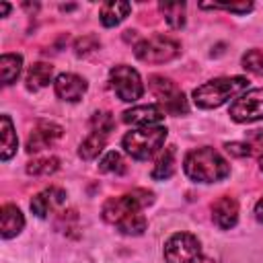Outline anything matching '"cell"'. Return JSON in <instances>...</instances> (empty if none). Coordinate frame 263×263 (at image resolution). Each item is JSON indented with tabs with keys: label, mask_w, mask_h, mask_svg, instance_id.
I'll return each instance as SVG.
<instances>
[{
	"label": "cell",
	"mask_w": 263,
	"mask_h": 263,
	"mask_svg": "<svg viewBox=\"0 0 263 263\" xmlns=\"http://www.w3.org/2000/svg\"><path fill=\"white\" fill-rule=\"evenodd\" d=\"M224 148H226L228 154H232V156H236V158H245V156L251 154V146L245 144V142H228Z\"/></svg>",
	"instance_id": "30"
},
{
	"label": "cell",
	"mask_w": 263,
	"mask_h": 263,
	"mask_svg": "<svg viewBox=\"0 0 263 263\" xmlns=\"http://www.w3.org/2000/svg\"><path fill=\"white\" fill-rule=\"evenodd\" d=\"M158 8L164 14V21L168 23V27L173 29L185 27V4L183 2H160Z\"/></svg>",
	"instance_id": "20"
},
{
	"label": "cell",
	"mask_w": 263,
	"mask_h": 263,
	"mask_svg": "<svg viewBox=\"0 0 263 263\" xmlns=\"http://www.w3.org/2000/svg\"><path fill=\"white\" fill-rule=\"evenodd\" d=\"M255 218L263 224V197L257 201V205H255Z\"/></svg>",
	"instance_id": "31"
},
{
	"label": "cell",
	"mask_w": 263,
	"mask_h": 263,
	"mask_svg": "<svg viewBox=\"0 0 263 263\" xmlns=\"http://www.w3.org/2000/svg\"><path fill=\"white\" fill-rule=\"evenodd\" d=\"M249 86V80L245 76H224L214 78L193 90V103L199 109H216L230 99H238Z\"/></svg>",
	"instance_id": "2"
},
{
	"label": "cell",
	"mask_w": 263,
	"mask_h": 263,
	"mask_svg": "<svg viewBox=\"0 0 263 263\" xmlns=\"http://www.w3.org/2000/svg\"><path fill=\"white\" fill-rule=\"evenodd\" d=\"M230 117L236 123H251L263 119V88L245 90L230 105Z\"/></svg>",
	"instance_id": "9"
},
{
	"label": "cell",
	"mask_w": 263,
	"mask_h": 263,
	"mask_svg": "<svg viewBox=\"0 0 263 263\" xmlns=\"http://www.w3.org/2000/svg\"><path fill=\"white\" fill-rule=\"evenodd\" d=\"M259 166H261V171H263V156H261V160H259Z\"/></svg>",
	"instance_id": "33"
},
{
	"label": "cell",
	"mask_w": 263,
	"mask_h": 263,
	"mask_svg": "<svg viewBox=\"0 0 263 263\" xmlns=\"http://www.w3.org/2000/svg\"><path fill=\"white\" fill-rule=\"evenodd\" d=\"M25 226V216L21 214V210L12 203H6L0 212V234L2 238H12L16 236Z\"/></svg>",
	"instance_id": "15"
},
{
	"label": "cell",
	"mask_w": 263,
	"mask_h": 263,
	"mask_svg": "<svg viewBox=\"0 0 263 263\" xmlns=\"http://www.w3.org/2000/svg\"><path fill=\"white\" fill-rule=\"evenodd\" d=\"M162 119H164V109L158 105H138L123 113V121L129 125H138V127L160 125Z\"/></svg>",
	"instance_id": "13"
},
{
	"label": "cell",
	"mask_w": 263,
	"mask_h": 263,
	"mask_svg": "<svg viewBox=\"0 0 263 263\" xmlns=\"http://www.w3.org/2000/svg\"><path fill=\"white\" fill-rule=\"evenodd\" d=\"M23 70V58L18 53H4L0 58V74H2V84H12Z\"/></svg>",
	"instance_id": "19"
},
{
	"label": "cell",
	"mask_w": 263,
	"mask_h": 263,
	"mask_svg": "<svg viewBox=\"0 0 263 263\" xmlns=\"http://www.w3.org/2000/svg\"><path fill=\"white\" fill-rule=\"evenodd\" d=\"M212 220L218 228L228 230L238 222V203L230 195H222L212 203Z\"/></svg>",
	"instance_id": "14"
},
{
	"label": "cell",
	"mask_w": 263,
	"mask_h": 263,
	"mask_svg": "<svg viewBox=\"0 0 263 263\" xmlns=\"http://www.w3.org/2000/svg\"><path fill=\"white\" fill-rule=\"evenodd\" d=\"M99 168L103 173H115V175H123L125 173V162L121 158L119 152H107L101 162H99Z\"/></svg>",
	"instance_id": "26"
},
{
	"label": "cell",
	"mask_w": 263,
	"mask_h": 263,
	"mask_svg": "<svg viewBox=\"0 0 263 263\" xmlns=\"http://www.w3.org/2000/svg\"><path fill=\"white\" fill-rule=\"evenodd\" d=\"M166 140V127L162 125H150V127H138L123 136L121 144L125 152L136 160L150 158Z\"/></svg>",
	"instance_id": "3"
},
{
	"label": "cell",
	"mask_w": 263,
	"mask_h": 263,
	"mask_svg": "<svg viewBox=\"0 0 263 263\" xmlns=\"http://www.w3.org/2000/svg\"><path fill=\"white\" fill-rule=\"evenodd\" d=\"M53 88H55V95H58L62 101L76 103V101H80L82 95L86 92V80L80 78L78 74L64 72V74H58V78L53 80Z\"/></svg>",
	"instance_id": "12"
},
{
	"label": "cell",
	"mask_w": 263,
	"mask_h": 263,
	"mask_svg": "<svg viewBox=\"0 0 263 263\" xmlns=\"http://www.w3.org/2000/svg\"><path fill=\"white\" fill-rule=\"evenodd\" d=\"M134 53H136L138 60H142L146 64H164V62L175 60L181 53V45L175 39L154 35L150 39H144V41L136 43Z\"/></svg>",
	"instance_id": "6"
},
{
	"label": "cell",
	"mask_w": 263,
	"mask_h": 263,
	"mask_svg": "<svg viewBox=\"0 0 263 263\" xmlns=\"http://www.w3.org/2000/svg\"><path fill=\"white\" fill-rule=\"evenodd\" d=\"M183 171L191 181L197 183H216L230 175V164L214 148H195L183 160Z\"/></svg>",
	"instance_id": "1"
},
{
	"label": "cell",
	"mask_w": 263,
	"mask_h": 263,
	"mask_svg": "<svg viewBox=\"0 0 263 263\" xmlns=\"http://www.w3.org/2000/svg\"><path fill=\"white\" fill-rule=\"evenodd\" d=\"M105 148V136L99 134H90L86 140H82L80 148H78V156L82 160H95Z\"/></svg>",
	"instance_id": "24"
},
{
	"label": "cell",
	"mask_w": 263,
	"mask_h": 263,
	"mask_svg": "<svg viewBox=\"0 0 263 263\" xmlns=\"http://www.w3.org/2000/svg\"><path fill=\"white\" fill-rule=\"evenodd\" d=\"M115 226H117L119 232H123L127 236H138L146 230V218H144L142 212H132V214L123 216Z\"/></svg>",
	"instance_id": "21"
},
{
	"label": "cell",
	"mask_w": 263,
	"mask_h": 263,
	"mask_svg": "<svg viewBox=\"0 0 263 263\" xmlns=\"http://www.w3.org/2000/svg\"><path fill=\"white\" fill-rule=\"evenodd\" d=\"M51 76H53V66L45 64V62H37L29 68V74H27V88L29 90H39L43 86H47L51 82Z\"/></svg>",
	"instance_id": "18"
},
{
	"label": "cell",
	"mask_w": 263,
	"mask_h": 263,
	"mask_svg": "<svg viewBox=\"0 0 263 263\" xmlns=\"http://www.w3.org/2000/svg\"><path fill=\"white\" fill-rule=\"evenodd\" d=\"M132 10V4L129 2H119V0H111V2H105L101 6V23L105 27H115L119 25Z\"/></svg>",
	"instance_id": "16"
},
{
	"label": "cell",
	"mask_w": 263,
	"mask_h": 263,
	"mask_svg": "<svg viewBox=\"0 0 263 263\" xmlns=\"http://www.w3.org/2000/svg\"><path fill=\"white\" fill-rule=\"evenodd\" d=\"M175 173V148H166L160 156H158V160H156V164H154V168H152V179H158V181H164V179H168L171 175Z\"/></svg>",
	"instance_id": "23"
},
{
	"label": "cell",
	"mask_w": 263,
	"mask_h": 263,
	"mask_svg": "<svg viewBox=\"0 0 263 263\" xmlns=\"http://www.w3.org/2000/svg\"><path fill=\"white\" fill-rule=\"evenodd\" d=\"M242 68L249 70L251 74L261 76L263 74V51L261 49H249L242 55Z\"/></svg>",
	"instance_id": "27"
},
{
	"label": "cell",
	"mask_w": 263,
	"mask_h": 263,
	"mask_svg": "<svg viewBox=\"0 0 263 263\" xmlns=\"http://www.w3.org/2000/svg\"><path fill=\"white\" fill-rule=\"evenodd\" d=\"M0 140H2V148H0V158L8 160L12 158V154L18 148V140H16V132L12 127V121L8 115L0 117Z\"/></svg>",
	"instance_id": "17"
},
{
	"label": "cell",
	"mask_w": 263,
	"mask_h": 263,
	"mask_svg": "<svg viewBox=\"0 0 263 263\" xmlns=\"http://www.w3.org/2000/svg\"><path fill=\"white\" fill-rule=\"evenodd\" d=\"M64 134V127L53 123V121H39L33 132L29 134V140H27V152L33 154V152H41L43 148H49L53 142H58Z\"/></svg>",
	"instance_id": "10"
},
{
	"label": "cell",
	"mask_w": 263,
	"mask_h": 263,
	"mask_svg": "<svg viewBox=\"0 0 263 263\" xmlns=\"http://www.w3.org/2000/svg\"><path fill=\"white\" fill-rule=\"evenodd\" d=\"M8 10H10V4L2 2V4H0V16H6V14H8Z\"/></svg>",
	"instance_id": "32"
},
{
	"label": "cell",
	"mask_w": 263,
	"mask_h": 263,
	"mask_svg": "<svg viewBox=\"0 0 263 263\" xmlns=\"http://www.w3.org/2000/svg\"><path fill=\"white\" fill-rule=\"evenodd\" d=\"M90 127H92V134H99V136H109L115 127V119L109 111H97L92 117H90Z\"/></svg>",
	"instance_id": "25"
},
{
	"label": "cell",
	"mask_w": 263,
	"mask_h": 263,
	"mask_svg": "<svg viewBox=\"0 0 263 263\" xmlns=\"http://www.w3.org/2000/svg\"><path fill=\"white\" fill-rule=\"evenodd\" d=\"M109 84L115 90V95L125 103H134L144 95V84H142L138 70H134L132 66H125V64L111 68Z\"/></svg>",
	"instance_id": "7"
},
{
	"label": "cell",
	"mask_w": 263,
	"mask_h": 263,
	"mask_svg": "<svg viewBox=\"0 0 263 263\" xmlns=\"http://www.w3.org/2000/svg\"><path fill=\"white\" fill-rule=\"evenodd\" d=\"M201 8H216V10H228V12H236V14H247L253 10V2H234V4H199Z\"/></svg>",
	"instance_id": "28"
},
{
	"label": "cell",
	"mask_w": 263,
	"mask_h": 263,
	"mask_svg": "<svg viewBox=\"0 0 263 263\" xmlns=\"http://www.w3.org/2000/svg\"><path fill=\"white\" fill-rule=\"evenodd\" d=\"M60 168V158L58 156H41L35 158L27 164V173L33 177H49Z\"/></svg>",
	"instance_id": "22"
},
{
	"label": "cell",
	"mask_w": 263,
	"mask_h": 263,
	"mask_svg": "<svg viewBox=\"0 0 263 263\" xmlns=\"http://www.w3.org/2000/svg\"><path fill=\"white\" fill-rule=\"evenodd\" d=\"M99 45H101V41H99L95 35H84V37H80V39L74 43V49H76L78 55H86V53L99 49Z\"/></svg>",
	"instance_id": "29"
},
{
	"label": "cell",
	"mask_w": 263,
	"mask_h": 263,
	"mask_svg": "<svg viewBox=\"0 0 263 263\" xmlns=\"http://www.w3.org/2000/svg\"><path fill=\"white\" fill-rule=\"evenodd\" d=\"M64 203H66V191L60 187H47L31 199V212L37 218H47L53 210L62 208Z\"/></svg>",
	"instance_id": "11"
},
{
	"label": "cell",
	"mask_w": 263,
	"mask_h": 263,
	"mask_svg": "<svg viewBox=\"0 0 263 263\" xmlns=\"http://www.w3.org/2000/svg\"><path fill=\"white\" fill-rule=\"evenodd\" d=\"M148 86H150L152 95L158 99V103L162 105L164 113H171V115H185L187 113V109H189L187 99H185L183 90L171 78L154 74V76H150Z\"/></svg>",
	"instance_id": "5"
},
{
	"label": "cell",
	"mask_w": 263,
	"mask_h": 263,
	"mask_svg": "<svg viewBox=\"0 0 263 263\" xmlns=\"http://www.w3.org/2000/svg\"><path fill=\"white\" fill-rule=\"evenodd\" d=\"M152 201H154V193L152 191H148V189H134V191H129L125 195L107 199V203L103 205V218L109 224H117L123 216H127L132 212H142Z\"/></svg>",
	"instance_id": "4"
},
{
	"label": "cell",
	"mask_w": 263,
	"mask_h": 263,
	"mask_svg": "<svg viewBox=\"0 0 263 263\" xmlns=\"http://www.w3.org/2000/svg\"><path fill=\"white\" fill-rule=\"evenodd\" d=\"M166 263H201V245L189 232H175L164 242Z\"/></svg>",
	"instance_id": "8"
}]
</instances>
